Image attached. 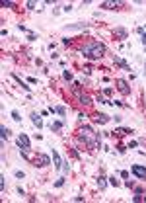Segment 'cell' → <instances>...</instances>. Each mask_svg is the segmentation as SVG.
I'll return each mask as SVG.
<instances>
[{"instance_id":"cell-27","label":"cell","mask_w":146,"mask_h":203,"mask_svg":"<svg viewBox=\"0 0 146 203\" xmlns=\"http://www.w3.org/2000/svg\"><path fill=\"white\" fill-rule=\"evenodd\" d=\"M26 6H27V8H29V10H33V8H35V2H33V0H29V2H27Z\"/></svg>"},{"instance_id":"cell-28","label":"cell","mask_w":146,"mask_h":203,"mask_svg":"<svg viewBox=\"0 0 146 203\" xmlns=\"http://www.w3.org/2000/svg\"><path fill=\"white\" fill-rule=\"evenodd\" d=\"M63 170H64V172H68V170H70V166H68V162H64V164H63Z\"/></svg>"},{"instance_id":"cell-24","label":"cell","mask_w":146,"mask_h":203,"mask_svg":"<svg viewBox=\"0 0 146 203\" xmlns=\"http://www.w3.org/2000/svg\"><path fill=\"white\" fill-rule=\"evenodd\" d=\"M109 183H111V186H115V188H117V186H119V182H117V180H115V176H111V178H109Z\"/></svg>"},{"instance_id":"cell-23","label":"cell","mask_w":146,"mask_h":203,"mask_svg":"<svg viewBox=\"0 0 146 203\" xmlns=\"http://www.w3.org/2000/svg\"><path fill=\"white\" fill-rule=\"evenodd\" d=\"M14 174H16V178H19V180H24V178H26V174H24L22 170H16Z\"/></svg>"},{"instance_id":"cell-15","label":"cell","mask_w":146,"mask_h":203,"mask_svg":"<svg viewBox=\"0 0 146 203\" xmlns=\"http://www.w3.org/2000/svg\"><path fill=\"white\" fill-rule=\"evenodd\" d=\"M0 135H2V141H6V139L10 137V129H8L6 125H2V127H0Z\"/></svg>"},{"instance_id":"cell-29","label":"cell","mask_w":146,"mask_h":203,"mask_svg":"<svg viewBox=\"0 0 146 203\" xmlns=\"http://www.w3.org/2000/svg\"><path fill=\"white\" fill-rule=\"evenodd\" d=\"M142 43L146 45V33H142Z\"/></svg>"},{"instance_id":"cell-10","label":"cell","mask_w":146,"mask_h":203,"mask_svg":"<svg viewBox=\"0 0 146 203\" xmlns=\"http://www.w3.org/2000/svg\"><path fill=\"white\" fill-rule=\"evenodd\" d=\"M49 112L51 113H58V115H66V107H64V105H57V107H49Z\"/></svg>"},{"instance_id":"cell-21","label":"cell","mask_w":146,"mask_h":203,"mask_svg":"<svg viewBox=\"0 0 146 203\" xmlns=\"http://www.w3.org/2000/svg\"><path fill=\"white\" fill-rule=\"evenodd\" d=\"M6 190V182H4V176H0V191Z\"/></svg>"},{"instance_id":"cell-2","label":"cell","mask_w":146,"mask_h":203,"mask_svg":"<svg viewBox=\"0 0 146 203\" xmlns=\"http://www.w3.org/2000/svg\"><path fill=\"white\" fill-rule=\"evenodd\" d=\"M80 139H82L88 146H92V149H94V146H97V139H95L94 131H92L90 127H82V131H80Z\"/></svg>"},{"instance_id":"cell-12","label":"cell","mask_w":146,"mask_h":203,"mask_svg":"<svg viewBox=\"0 0 146 203\" xmlns=\"http://www.w3.org/2000/svg\"><path fill=\"white\" fill-rule=\"evenodd\" d=\"M115 35H117L119 39H127L129 31H127V29H125V27H117V29H115Z\"/></svg>"},{"instance_id":"cell-4","label":"cell","mask_w":146,"mask_h":203,"mask_svg":"<svg viewBox=\"0 0 146 203\" xmlns=\"http://www.w3.org/2000/svg\"><path fill=\"white\" fill-rule=\"evenodd\" d=\"M131 172H133L136 178H142V180H146V166H140V164H133L131 166Z\"/></svg>"},{"instance_id":"cell-14","label":"cell","mask_w":146,"mask_h":203,"mask_svg":"<svg viewBox=\"0 0 146 203\" xmlns=\"http://www.w3.org/2000/svg\"><path fill=\"white\" fill-rule=\"evenodd\" d=\"M78 102L84 105H90L92 104V100H90V96H86V94H78Z\"/></svg>"},{"instance_id":"cell-26","label":"cell","mask_w":146,"mask_h":203,"mask_svg":"<svg viewBox=\"0 0 146 203\" xmlns=\"http://www.w3.org/2000/svg\"><path fill=\"white\" fill-rule=\"evenodd\" d=\"M27 39H29V41H35V39H37V35H35V33H27Z\"/></svg>"},{"instance_id":"cell-17","label":"cell","mask_w":146,"mask_h":203,"mask_svg":"<svg viewBox=\"0 0 146 203\" xmlns=\"http://www.w3.org/2000/svg\"><path fill=\"white\" fill-rule=\"evenodd\" d=\"M95 121L103 125V123H107V121H109V115H105V113H99V115L95 117Z\"/></svg>"},{"instance_id":"cell-25","label":"cell","mask_w":146,"mask_h":203,"mask_svg":"<svg viewBox=\"0 0 146 203\" xmlns=\"http://www.w3.org/2000/svg\"><path fill=\"white\" fill-rule=\"evenodd\" d=\"M63 76H64V80H72V74H70L68 70H64V72H63Z\"/></svg>"},{"instance_id":"cell-3","label":"cell","mask_w":146,"mask_h":203,"mask_svg":"<svg viewBox=\"0 0 146 203\" xmlns=\"http://www.w3.org/2000/svg\"><path fill=\"white\" fill-rule=\"evenodd\" d=\"M18 146H19V151H22V154L26 158H29V149H31V146H29V137H27V135L22 133L18 137Z\"/></svg>"},{"instance_id":"cell-7","label":"cell","mask_w":146,"mask_h":203,"mask_svg":"<svg viewBox=\"0 0 146 203\" xmlns=\"http://www.w3.org/2000/svg\"><path fill=\"white\" fill-rule=\"evenodd\" d=\"M99 6H102V8H105V10H115V8L125 6V2H102Z\"/></svg>"},{"instance_id":"cell-5","label":"cell","mask_w":146,"mask_h":203,"mask_svg":"<svg viewBox=\"0 0 146 203\" xmlns=\"http://www.w3.org/2000/svg\"><path fill=\"white\" fill-rule=\"evenodd\" d=\"M117 90H119L121 94H125V96H127V94H131L129 82H127V80H123V78H119V80H117Z\"/></svg>"},{"instance_id":"cell-30","label":"cell","mask_w":146,"mask_h":203,"mask_svg":"<svg viewBox=\"0 0 146 203\" xmlns=\"http://www.w3.org/2000/svg\"><path fill=\"white\" fill-rule=\"evenodd\" d=\"M144 70H146V66H144Z\"/></svg>"},{"instance_id":"cell-18","label":"cell","mask_w":146,"mask_h":203,"mask_svg":"<svg viewBox=\"0 0 146 203\" xmlns=\"http://www.w3.org/2000/svg\"><path fill=\"white\" fill-rule=\"evenodd\" d=\"M97 186H99V190H105V186H107V183H105V178H103V176L97 178Z\"/></svg>"},{"instance_id":"cell-1","label":"cell","mask_w":146,"mask_h":203,"mask_svg":"<svg viewBox=\"0 0 146 203\" xmlns=\"http://www.w3.org/2000/svg\"><path fill=\"white\" fill-rule=\"evenodd\" d=\"M80 53H82L86 59H102L103 55H105V45L99 43V41H92L88 45H84L82 49H80Z\"/></svg>"},{"instance_id":"cell-19","label":"cell","mask_w":146,"mask_h":203,"mask_svg":"<svg viewBox=\"0 0 146 203\" xmlns=\"http://www.w3.org/2000/svg\"><path fill=\"white\" fill-rule=\"evenodd\" d=\"M12 119H14V121H22V117H19V112H16V110H14V112H12Z\"/></svg>"},{"instance_id":"cell-9","label":"cell","mask_w":146,"mask_h":203,"mask_svg":"<svg viewBox=\"0 0 146 203\" xmlns=\"http://www.w3.org/2000/svg\"><path fill=\"white\" fill-rule=\"evenodd\" d=\"M64 125H66V119H60V121H53V123H51V131H60Z\"/></svg>"},{"instance_id":"cell-6","label":"cell","mask_w":146,"mask_h":203,"mask_svg":"<svg viewBox=\"0 0 146 203\" xmlns=\"http://www.w3.org/2000/svg\"><path fill=\"white\" fill-rule=\"evenodd\" d=\"M35 162H39L37 166H49V164H51V156H49V154H37V156H35Z\"/></svg>"},{"instance_id":"cell-16","label":"cell","mask_w":146,"mask_h":203,"mask_svg":"<svg viewBox=\"0 0 146 203\" xmlns=\"http://www.w3.org/2000/svg\"><path fill=\"white\" fill-rule=\"evenodd\" d=\"M31 121H33V123H35V125H37L39 129L43 127V121H41V117H39L37 113H31Z\"/></svg>"},{"instance_id":"cell-11","label":"cell","mask_w":146,"mask_h":203,"mask_svg":"<svg viewBox=\"0 0 146 203\" xmlns=\"http://www.w3.org/2000/svg\"><path fill=\"white\" fill-rule=\"evenodd\" d=\"M113 63H115V65H119V66H123L125 70H131V66H129V63H127V61H123L121 57H113Z\"/></svg>"},{"instance_id":"cell-20","label":"cell","mask_w":146,"mask_h":203,"mask_svg":"<svg viewBox=\"0 0 146 203\" xmlns=\"http://www.w3.org/2000/svg\"><path fill=\"white\" fill-rule=\"evenodd\" d=\"M63 186H64V178H58L55 182V188H63Z\"/></svg>"},{"instance_id":"cell-8","label":"cell","mask_w":146,"mask_h":203,"mask_svg":"<svg viewBox=\"0 0 146 203\" xmlns=\"http://www.w3.org/2000/svg\"><path fill=\"white\" fill-rule=\"evenodd\" d=\"M53 162H55V168L57 170H63V158H60V154H58L57 151H53Z\"/></svg>"},{"instance_id":"cell-22","label":"cell","mask_w":146,"mask_h":203,"mask_svg":"<svg viewBox=\"0 0 146 203\" xmlns=\"http://www.w3.org/2000/svg\"><path fill=\"white\" fill-rule=\"evenodd\" d=\"M14 6V2H10V0H4L2 2V8H12Z\"/></svg>"},{"instance_id":"cell-13","label":"cell","mask_w":146,"mask_h":203,"mask_svg":"<svg viewBox=\"0 0 146 203\" xmlns=\"http://www.w3.org/2000/svg\"><path fill=\"white\" fill-rule=\"evenodd\" d=\"M86 24H68V26L64 27V29H66V31H70V29H86Z\"/></svg>"}]
</instances>
